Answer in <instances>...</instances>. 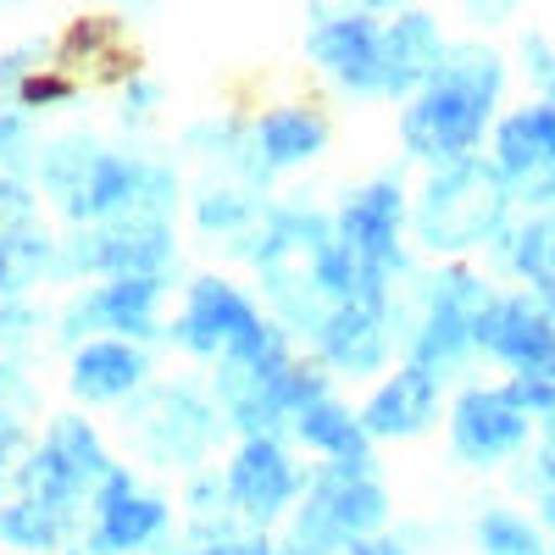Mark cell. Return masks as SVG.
Instances as JSON below:
<instances>
[{
  "instance_id": "cell-1",
  "label": "cell",
  "mask_w": 555,
  "mask_h": 555,
  "mask_svg": "<svg viewBox=\"0 0 555 555\" xmlns=\"http://www.w3.org/2000/svg\"><path fill=\"white\" fill-rule=\"evenodd\" d=\"M178 339L190 350H217L228 361H261V356H284L272 339V328H261V317L228 289L217 284V278H206V284H195L190 295V311H183L178 322Z\"/></svg>"
},
{
  "instance_id": "cell-10",
  "label": "cell",
  "mask_w": 555,
  "mask_h": 555,
  "mask_svg": "<svg viewBox=\"0 0 555 555\" xmlns=\"http://www.w3.org/2000/svg\"><path fill=\"white\" fill-rule=\"evenodd\" d=\"M322 350H328L339 366H373L384 339H378V317L366 300H350L328 328H322Z\"/></svg>"
},
{
  "instance_id": "cell-7",
  "label": "cell",
  "mask_w": 555,
  "mask_h": 555,
  "mask_svg": "<svg viewBox=\"0 0 555 555\" xmlns=\"http://www.w3.org/2000/svg\"><path fill=\"white\" fill-rule=\"evenodd\" d=\"M162 522H167L162 500L133 494V483H128L122 473H112V483H106V505H101V533H106V544L133 550V544H145Z\"/></svg>"
},
{
  "instance_id": "cell-11",
  "label": "cell",
  "mask_w": 555,
  "mask_h": 555,
  "mask_svg": "<svg viewBox=\"0 0 555 555\" xmlns=\"http://www.w3.org/2000/svg\"><path fill=\"white\" fill-rule=\"evenodd\" d=\"M256 133H261L267 162H284V167H289V162H306V156L322 145V122H317L311 112H295V106H289V112H267Z\"/></svg>"
},
{
  "instance_id": "cell-17",
  "label": "cell",
  "mask_w": 555,
  "mask_h": 555,
  "mask_svg": "<svg viewBox=\"0 0 555 555\" xmlns=\"http://www.w3.org/2000/svg\"><path fill=\"white\" fill-rule=\"evenodd\" d=\"M17 222H28V195L17 183H0V234H12Z\"/></svg>"
},
{
  "instance_id": "cell-2",
  "label": "cell",
  "mask_w": 555,
  "mask_h": 555,
  "mask_svg": "<svg viewBox=\"0 0 555 555\" xmlns=\"http://www.w3.org/2000/svg\"><path fill=\"white\" fill-rule=\"evenodd\" d=\"M483 89L494 83H461V78H444L434 95L411 112L405 133L416 139L423 151H455V145H467L473 128H478V112H483Z\"/></svg>"
},
{
  "instance_id": "cell-5",
  "label": "cell",
  "mask_w": 555,
  "mask_h": 555,
  "mask_svg": "<svg viewBox=\"0 0 555 555\" xmlns=\"http://www.w3.org/2000/svg\"><path fill=\"white\" fill-rule=\"evenodd\" d=\"M311 56L334 78H345V83H373L378 78V39H373V28H366L361 17L317 28L311 34Z\"/></svg>"
},
{
  "instance_id": "cell-3",
  "label": "cell",
  "mask_w": 555,
  "mask_h": 555,
  "mask_svg": "<svg viewBox=\"0 0 555 555\" xmlns=\"http://www.w3.org/2000/svg\"><path fill=\"white\" fill-rule=\"evenodd\" d=\"M289 489H295V473L272 439H250L234 455V467H228V494H234L245 517H272L289 500Z\"/></svg>"
},
{
  "instance_id": "cell-15",
  "label": "cell",
  "mask_w": 555,
  "mask_h": 555,
  "mask_svg": "<svg viewBox=\"0 0 555 555\" xmlns=\"http://www.w3.org/2000/svg\"><path fill=\"white\" fill-rule=\"evenodd\" d=\"M300 434H306L311 444H322V450H334V455L361 450V428L350 423L334 400H322V395H311V400L300 405Z\"/></svg>"
},
{
  "instance_id": "cell-13",
  "label": "cell",
  "mask_w": 555,
  "mask_h": 555,
  "mask_svg": "<svg viewBox=\"0 0 555 555\" xmlns=\"http://www.w3.org/2000/svg\"><path fill=\"white\" fill-rule=\"evenodd\" d=\"M151 306H156V284H151V278H117L112 289H101L95 317L112 322V328H122V334H145L151 328Z\"/></svg>"
},
{
  "instance_id": "cell-12",
  "label": "cell",
  "mask_w": 555,
  "mask_h": 555,
  "mask_svg": "<svg viewBox=\"0 0 555 555\" xmlns=\"http://www.w3.org/2000/svg\"><path fill=\"white\" fill-rule=\"evenodd\" d=\"M455 434H461V444L467 450H478V455H489V450H505L517 434H522V423H517V411H505L500 400H467L461 405V416H455Z\"/></svg>"
},
{
  "instance_id": "cell-9",
  "label": "cell",
  "mask_w": 555,
  "mask_h": 555,
  "mask_svg": "<svg viewBox=\"0 0 555 555\" xmlns=\"http://www.w3.org/2000/svg\"><path fill=\"white\" fill-rule=\"evenodd\" d=\"M428 405H434L428 378H423V373H405V378H395L373 405H366V428H373V434H411V428L428 423Z\"/></svg>"
},
{
  "instance_id": "cell-16",
  "label": "cell",
  "mask_w": 555,
  "mask_h": 555,
  "mask_svg": "<svg viewBox=\"0 0 555 555\" xmlns=\"http://www.w3.org/2000/svg\"><path fill=\"white\" fill-rule=\"evenodd\" d=\"M51 261V245L39 234H0V295H23Z\"/></svg>"
},
{
  "instance_id": "cell-18",
  "label": "cell",
  "mask_w": 555,
  "mask_h": 555,
  "mask_svg": "<svg viewBox=\"0 0 555 555\" xmlns=\"http://www.w3.org/2000/svg\"><path fill=\"white\" fill-rule=\"evenodd\" d=\"M62 95H67V78H28V83H23V106L62 101Z\"/></svg>"
},
{
  "instance_id": "cell-14",
  "label": "cell",
  "mask_w": 555,
  "mask_h": 555,
  "mask_svg": "<svg viewBox=\"0 0 555 555\" xmlns=\"http://www.w3.org/2000/svg\"><path fill=\"white\" fill-rule=\"evenodd\" d=\"M62 522H67L62 505L23 500V505H12V512H0V539H12V544H23V550H44V544L62 539Z\"/></svg>"
},
{
  "instance_id": "cell-6",
  "label": "cell",
  "mask_w": 555,
  "mask_h": 555,
  "mask_svg": "<svg viewBox=\"0 0 555 555\" xmlns=\"http://www.w3.org/2000/svg\"><path fill=\"white\" fill-rule=\"evenodd\" d=\"M378 512H384L378 489L361 483L356 473H345V478H322L311 512H306V528L322 522L328 533H356V528H366V522H378Z\"/></svg>"
},
{
  "instance_id": "cell-8",
  "label": "cell",
  "mask_w": 555,
  "mask_h": 555,
  "mask_svg": "<svg viewBox=\"0 0 555 555\" xmlns=\"http://www.w3.org/2000/svg\"><path fill=\"white\" fill-rule=\"evenodd\" d=\"M139 373H145V361H139L128 345H89L73 361V389L89 395V400H112V395L133 389Z\"/></svg>"
},
{
  "instance_id": "cell-4",
  "label": "cell",
  "mask_w": 555,
  "mask_h": 555,
  "mask_svg": "<svg viewBox=\"0 0 555 555\" xmlns=\"http://www.w3.org/2000/svg\"><path fill=\"white\" fill-rule=\"evenodd\" d=\"M395 245V190H366L345 211V256L356 261L361 278H373L378 261H389Z\"/></svg>"
},
{
  "instance_id": "cell-19",
  "label": "cell",
  "mask_w": 555,
  "mask_h": 555,
  "mask_svg": "<svg viewBox=\"0 0 555 555\" xmlns=\"http://www.w3.org/2000/svg\"><path fill=\"white\" fill-rule=\"evenodd\" d=\"M23 145V117L17 112H0V156H12Z\"/></svg>"
}]
</instances>
